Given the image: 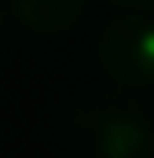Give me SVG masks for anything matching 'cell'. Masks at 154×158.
Here are the masks:
<instances>
[{"mask_svg": "<svg viewBox=\"0 0 154 158\" xmlns=\"http://www.w3.org/2000/svg\"><path fill=\"white\" fill-rule=\"evenodd\" d=\"M15 11L37 33H63L81 19L84 0H15Z\"/></svg>", "mask_w": 154, "mask_h": 158, "instance_id": "obj_3", "label": "cell"}, {"mask_svg": "<svg viewBox=\"0 0 154 158\" xmlns=\"http://www.w3.org/2000/svg\"><path fill=\"white\" fill-rule=\"evenodd\" d=\"M99 63L125 88L154 85V22L143 15H121L99 33Z\"/></svg>", "mask_w": 154, "mask_h": 158, "instance_id": "obj_1", "label": "cell"}, {"mask_svg": "<svg viewBox=\"0 0 154 158\" xmlns=\"http://www.w3.org/2000/svg\"><path fill=\"white\" fill-rule=\"evenodd\" d=\"M110 4H117V7H132L136 15H140V11H154V0H110Z\"/></svg>", "mask_w": 154, "mask_h": 158, "instance_id": "obj_4", "label": "cell"}, {"mask_svg": "<svg viewBox=\"0 0 154 158\" xmlns=\"http://www.w3.org/2000/svg\"><path fill=\"white\" fill-rule=\"evenodd\" d=\"M88 140L95 158H151L154 132L143 110L128 103H99L88 110Z\"/></svg>", "mask_w": 154, "mask_h": 158, "instance_id": "obj_2", "label": "cell"}]
</instances>
